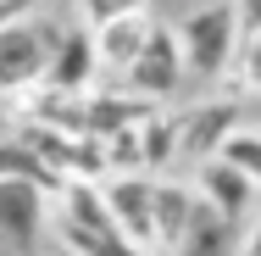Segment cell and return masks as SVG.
Instances as JSON below:
<instances>
[{
    "label": "cell",
    "mask_w": 261,
    "mask_h": 256,
    "mask_svg": "<svg viewBox=\"0 0 261 256\" xmlns=\"http://www.w3.org/2000/svg\"><path fill=\"white\" fill-rule=\"evenodd\" d=\"M50 223H56V240L67 245V256H145L117 234V223L106 212L95 178H61Z\"/></svg>",
    "instance_id": "cell-1"
},
{
    "label": "cell",
    "mask_w": 261,
    "mask_h": 256,
    "mask_svg": "<svg viewBox=\"0 0 261 256\" xmlns=\"http://www.w3.org/2000/svg\"><path fill=\"white\" fill-rule=\"evenodd\" d=\"M239 22H245V0H217V6H195L172 22V39H178V56H184V73L200 78V84H217L228 73V56L239 45Z\"/></svg>",
    "instance_id": "cell-2"
},
{
    "label": "cell",
    "mask_w": 261,
    "mask_h": 256,
    "mask_svg": "<svg viewBox=\"0 0 261 256\" xmlns=\"http://www.w3.org/2000/svg\"><path fill=\"white\" fill-rule=\"evenodd\" d=\"M56 34L61 28H56L50 17H34V11L0 22V89L6 95L39 84V73H45V61L56 51Z\"/></svg>",
    "instance_id": "cell-3"
},
{
    "label": "cell",
    "mask_w": 261,
    "mask_h": 256,
    "mask_svg": "<svg viewBox=\"0 0 261 256\" xmlns=\"http://www.w3.org/2000/svg\"><path fill=\"white\" fill-rule=\"evenodd\" d=\"M106 212L117 223V234L134 245V251L156 256V234H150V195H156V173L145 167H117V173H100L95 178Z\"/></svg>",
    "instance_id": "cell-4"
},
{
    "label": "cell",
    "mask_w": 261,
    "mask_h": 256,
    "mask_svg": "<svg viewBox=\"0 0 261 256\" xmlns=\"http://www.w3.org/2000/svg\"><path fill=\"white\" fill-rule=\"evenodd\" d=\"M122 78H128V89H134L139 101H150V106H172L184 95V78H189V73H184V56H178V39H172V22L156 17L150 39L122 67Z\"/></svg>",
    "instance_id": "cell-5"
},
{
    "label": "cell",
    "mask_w": 261,
    "mask_h": 256,
    "mask_svg": "<svg viewBox=\"0 0 261 256\" xmlns=\"http://www.w3.org/2000/svg\"><path fill=\"white\" fill-rule=\"evenodd\" d=\"M256 184L250 173H239V167H228L222 156H200L195 161V178H189V190H195V201L211 206L222 223H233V228H245L250 223V206H256Z\"/></svg>",
    "instance_id": "cell-6"
},
{
    "label": "cell",
    "mask_w": 261,
    "mask_h": 256,
    "mask_svg": "<svg viewBox=\"0 0 261 256\" xmlns=\"http://www.w3.org/2000/svg\"><path fill=\"white\" fill-rule=\"evenodd\" d=\"M50 223V195L28 173H0V240L17 251H34Z\"/></svg>",
    "instance_id": "cell-7"
},
{
    "label": "cell",
    "mask_w": 261,
    "mask_h": 256,
    "mask_svg": "<svg viewBox=\"0 0 261 256\" xmlns=\"http://www.w3.org/2000/svg\"><path fill=\"white\" fill-rule=\"evenodd\" d=\"M95 78H100V56H95L89 28H84V22H78V28H61L50 61H45V73H39V89L84 95V89H95Z\"/></svg>",
    "instance_id": "cell-8"
},
{
    "label": "cell",
    "mask_w": 261,
    "mask_h": 256,
    "mask_svg": "<svg viewBox=\"0 0 261 256\" xmlns=\"http://www.w3.org/2000/svg\"><path fill=\"white\" fill-rule=\"evenodd\" d=\"M239 111L245 101H200L189 106V111H172V156H211L217 151V139L239 123Z\"/></svg>",
    "instance_id": "cell-9"
},
{
    "label": "cell",
    "mask_w": 261,
    "mask_h": 256,
    "mask_svg": "<svg viewBox=\"0 0 261 256\" xmlns=\"http://www.w3.org/2000/svg\"><path fill=\"white\" fill-rule=\"evenodd\" d=\"M150 28H156V11L150 6H134V11H117V17H106L89 28V39H95V56H100V73H122L139 45L150 39Z\"/></svg>",
    "instance_id": "cell-10"
},
{
    "label": "cell",
    "mask_w": 261,
    "mask_h": 256,
    "mask_svg": "<svg viewBox=\"0 0 261 256\" xmlns=\"http://www.w3.org/2000/svg\"><path fill=\"white\" fill-rule=\"evenodd\" d=\"M195 212V190L178 184V178H156V195H150V234H156V256L178 251V234Z\"/></svg>",
    "instance_id": "cell-11"
},
{
    "label": "cell",
    "mask_w": 261,
    "mask_h": 256,
    "mask_svg": "<svg viewBox=\"0 0 261 256\" xmlns=\"http://www.w3.org/2000/svg\"><path fill=\"white\" fill-rule=\"evenodd\" d=\"M172 256H239V228L222 223L211 206L195 201V212H189V223H184L178 251H172Z\"/></svg>",
    "instance_id": "cell-12"
},
{
    "label": "cell",
    "mask_w": 261,
    "mask_h": 256,
    "mask_svg": "<svg viewBox=\"0 0 261 256\" xmlns=\"http://www.w3.org/2000/svg\"><path fill=\"white\" fill-rule=\"evenodd\" d=\"M211 156H222L228 167H239V173L261 178V128L239 117V123H233V128H228V134L217 139V151H211Z\"/></svg>",
    "instance_id": "cell-13"
},
{
    "label": "cell",
    "mask_w": 261,
    "mask_h": 256,
    "mask_svg": "<svg viewBox=\"0 0 261 256\" xmlns=\"http://www.w3.org/2000/svg\"><path fill=\"white\" fill-rule=\"evenodd\" d=\"M134 6H150V0H78V17H84V28H95V22L117 17V11H134Z\"/></svg>",
    "instance_id": "cell-14"
},
{
    "label": "cell",
    "mask_w": 261,
    "mask_h": 256,
    "mask_svg": "<svg viewBox=\"0 0 261 256\" xmlns=\"http://www.w3.org/2000/svg\"><path fill=\"white\" fill-rule=\"evenodd\" d=\"M39 0H0V22H11V17H22V11H34Z\"/></svg>",
    "instance_id": "cell-15"
}]
</instances>
